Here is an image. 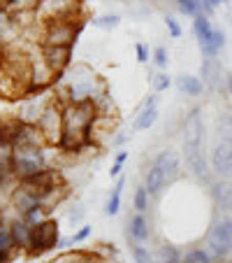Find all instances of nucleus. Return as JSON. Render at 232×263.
I'll list each match as a JSON object with an SVG mask.
<instances>
[{"label": "nucleus", "instance_id": "1", "mask_svg": "<svg viewBox=\"0 0 232 263\" xmlns=\"http://www.w3.org/2000/svg\"><path fill=\"white\" fill-rule=\"evenodd\" d=\"M107 89L95 70L86 63H72L58 80H56V98L60 103H93L100 91Z\"/></svg>", "mask_w": 232, "mask_h": 263}, {"label": "nucleus", "instance_id": "2", "mask_svg": "<svg viewBox=\"0 0 232 263\" xmlns=\"http://www.w3.org/2000/svg\"><path fill=\"white\" fill-rule=\"evenodd\" d=\"M93 103H65L63 105V138L58 149L65 154H79L91 147V126L95 121Z\"/></svg>", "mask_w": 232, "mask_h": 263}, {"label": "nucleus", "instance_id": "3", "mask_svg": "<svg viewBox=\"0 0 232 263\" xmlns=\"http://www.w3.org/2000/svg\"><path fill=\"white\" fill-rule=\"evenodd\" d=\"M49 168L47 163L45 147H14V156H12V170L19 182L33 179L42 175Z\"/></svg>", "mask_w": 232, "mask_h": 263}, {"label": "nucleus", "instance_id": "4", "mask_svg": "<svg viewBox=\"0 0 232 263\" xmlns=\"http://www.w3.org/2000/svg\"><path fill=\"white\" fill-rule=\"evenodd\" d=\"M72 19H81V0H40L33 12V21L37 26Z\"/></svg>", "mask_w": 232, "mask_h": 263}, {"label": "nucleus", "instance_id": "5", "mask_svg": "<svg viewBox=\"0 0 232 263\" xmlns=\"http://www.w3.org/2000/svg\"><path fill=\"white\" fill-rule=\"evenodd\" d=\"M42 35H40V45L47 47H72L77 35L81 30V19H72V21H54V24L40 26Z\"/></svg>", "mask_w": 232, "mask_h": 263}, {"label": "nucleus", "instance_id": "6", "mask_svg": "<svg viewBox=\"0 0 232 263\" xmlns=\"http://www.w3.org/2000/svg\"><path fill=\"white\" fill-rule=\"evenodd\" d=\"M26 14H16L10 7H0V49L19 47V40L24 37V19Z\"/></svg>", "mask_w": 232, "mask_h": 263}, {"label": "nucleus", "instance_id": "7", "mask_svg": "<svg viewBox=\"0 0 232 263\" xmlns=\"http://www.w3.org/2000/svg\"><path fill=\"white\" fill-rule=\"evenodd\" d=\"M60 235H58V223L54 219H45L42 223L33 226V235H30V247L28 254L37 256V254H45L49 249L58 247Z\"/></svg>", "mask_w": 232, "mask_h": 263}, {"label": "nucleus", "instance_id": "8", "mask_svg": "<svg viewBox=\"0 0 232 263\" xmlns=\"http://www.w3.org/2000/svg\"><path fill=\"white\" fill-rule=\"evenodd\" d=\"M54 100H56V96H51L49 91H37V93L24 96V103L19 105V115H16V119L37 126V121L42 119V115L49 109V105L54 103Z\"/></svg>", "mask_w": 232, "mask_h": 263}, {"label": "nucleus", "instance_id": "9", "mask_svg": "<svg viewBox=\"0 0 232 263\" xmlns=\"http://www.w3.org/2000/svg\"><path fill=\"white\" fill-rule=\"evenodd\" d=\"M37 128L45 135L47 144H56V147L60 144V138H63V103L58 98L42 115V119L37 121Z\"/></svg>", "mask_w": 232, "mask_h": 263}, {"label": "nucleus", "instance_id": "10", "mask_svg": "<svg viewBox=\"0 0 232 263\" xmlns=\"http://www.w3.org/2000/svg\"><path fill=\"white\" fill-rule=\"evenodd\" d=\"M212 173L216 179H230L232 182V142L230 140L216 138L212 147Z\"/></svg>", "mask_w": 232, "mask_h": 263}, {"label": "nucleus", "instance_id": "11", "mask_svg": "<svg viewBox=\"0 0 232 263\" xmlns=\"http://www.w3.org/2000/svg\"><path fill=\"white\" fill-rule=\"evenodd\" d=\"M183 163L198 182L212 184V163L207 161L204 147H183Z\"/></svg>", "mask_w": 232, "mask_h": 263}, {"label": "nucleus", "instance_id": "12", "mask_svg": "<svg viewBox=\"0 0 232 263\" xmlns=\"http://www.w3.org/2000/svg\"><path fill=\"white\" fill-rule=\"evenodd\" d=\"M12 144L14 147H49L37 126L19 119L12 121Z\"/></svg>", "mask_w": 232, "mask_h": 263}, {"label": "nucleus", "instance_id": "13", "mask_svg": "<svg viewBox=\"0 0 232 263\" xmlns=\"http://www.w3.org/2000/svg\"><path fill=\"white\" fill-rule=\"evenodd\" d=\"M183 147H204V121L200 109H191L183 119Z\"/></svg>", "mask_w": 232, "mask_h": 263}, {"label": "nucleus", "instance_id": "14", "mask_svg": "<svg viewBox=\"0 0 232 263\" xmlns=\"http://www.w3.org/2000/svg\"><path fill=\"white\" fill-rule=\"evenodd\" d=\"M40 51H42V59H45L47 68H49L56 77H60V74L72 65V59H70V56H72V47H47V45H42Z\"/></svg>", "mask_w": 232, "mask_h": 263}, {"label": "nucleus", "instance_id": "15", "mask_svg": "<svg viewBox=\"0 0 232 263\" xmlns=\"http://www.w3.org/2000/svg\"><path fill=\"white\" fill-rule=\"evenodd\" d=\"M200 72H202L204 89H209V91H225V72H223V68L218 65L216 59H204Z\"/></svg>", "mask_w": 232, "mask_h": 263}, {"label": "nucleus", "instance_id": "16", "mask_svg": "<svg viewBox=\"0 0 232 263\" xmlns=\"http://www.w3.org/2000/svg\"><path fill=\"white\" fill-rule=\"evenodd\" d=\"M128 240H135V242H149L151 240V223L142 212L133 214L128 219Z\"/></svg>", "mask_w": 232, "mask_h": 263}, {"label": "nucleus", "instance_id": "17", "mask_svg": "<svg viewBox=\"0 0 232 263\" xmlns=\"http://www.w3.org/2000/svg\"><path fill=\"white\" fill-rule=\"evenodd\" d=\"M212 198L216 203L218 210L230 212V203H232V182L230 179H214L212 184Z\"/></svg>", "mask_w": 232, "mask_h": 263}, {"label": "nucleus", "instance_id": "18", "mask_svg": "<svg viewBox=\"0 0 232 263\" xmlns=\"http://www.w3.org/2000/svg\"><path fill=\"white\" fill-rule=\"evenodd\" d=\"M153 165H158V168L167 175L170 182H172L179 175V170H181V159H179L177 152H172V149H163V152L153 159Z\"/></svg>", "mask_w": 232, "mask_h": 263}, {"label": "nucleus", "instance_id": "19", "mask_svg": "<svg viewBox=\"0 0 232 263\" xmlns=\"http://www.w3.org/2000/svg\"><path fill=\"white\" fill-rule=\"evenodd\" d=\"M167 175L163 173V170L158 168V165H149V170H146V175H144V186H146V191H149V196L151 198H156V196H160V191L167 186Z\"/></svg>", "mask_w": 232, "mask_h": 263}, {"label": "nucleus", "instance_id": "20", "mask_svg": "<svg viewBox=\"0 0 232 263\" xmlns=\"http://www.w3.org/2000/svg\"><path fill=\"white\" fill-rule=\"evenodd\" d=\"M10 229H12V238H14L16 249H26V252H28L30 235H33V226H30L26 219L16 217V219H10Z\"/></svg>", "mask_w": 232, "mask_h": 263}, {"label": "nucleus", "instance_id": "21", "mask_svg": "<svg viewBox=\"0 0 232 263\" xmlns=\"http://www.w3.org/2000/svg\"><path fill=\"white\" fill-rule=\"evenodd\" d=\"M51 263H107V261L95 252H81V249H77V252L60 254V256H56Z\"/></svg>", "mask_w": 232, "mask_h": 263}, {"label": "nucleus", "instance_id": "22", "mask_svg": "<svg viewBox=\"0 0 232 263\" xmlns=\"http://www.w3.org/2000/svg\"><path fill=\"white\" fill-rule=\"evenodd\" d=\"M177 89L181 91V93L195 98V96H200L204 91V84H202L200 77H195V74H179L177 77Z\"/></svg>", "mask_w": 232, "mask_h": 263}, {"label": "nucleus", "instance_id": "23", "mask_svg": "<svg viewBox=\"0 0 232 263\" xmlns=\"http://www.w3.org/2000/svg\"><path fill=\"white\" fill-rule=\"evenodd\" d=\"M153 256L158 258V263H181V252H179L174 245L170 242H160L156 245V249H153Z\"/></svg>", "mask_w": 232, "mask_h": 263}, {"label": "nucleus", "instance_id": "24", "mask_svg": "<svg viewBox=\"0 0 232 263\" xmlns=\"http://www.w3.org/2000/svg\"><path fill=\"white\" fill-rule=\"evenodd\" d=\"M158 121V107H149V109H139L137 117H135V130H149L153 124Z\"/></svg>", "mask_w": 232, "mask_h": 263}, {"label": "nucleus", "instance_id": "25", "mask_svg": "<svg viewBox=\"0 0 232 263\" xmlns=\"http://www.w3.org/2000/svg\"><path fill=\"white\" fill-rule=\"evenodd\" d=\"M212 233H216L232 249V217H218L212 226Z\"/></svg>", "mask_w": 232, "mask_h": 263}, {"label": "nucleus", "instance_id": "26", "mask_svg": "<svg viewBox=\"0 0 232 263\" xmlns=\"http://www.w3.org/2000/svg\"><path fill=\"white\" fill-rule=\"evenodd\" d=\"M123 186H125V177H119V182H116V186H114L112 196H109L107 205H104V212L109 214V217H116L121 210V194H123Z\"/></svg>", "mask_w": 232, "mask_h": 263}, {"label": "nucleus", "instance_id": "27", "mask_svg": "<svg viewBox=\"0 0 232 263\" xmlns=\"http://www.w3.org/2000/svg\"><path fill=\"white\" fill-rule=\"evenodd\" d=\"M130 254H133L135 263H153V252L149 249V245H144V242L130 240Z\"/></svg>", "mask_w": 232, "mask_h": 263}, {"label": "nucleus", "instance_id": "28", "mask_svg": "<svg viewBox=\"0 0 232 263\" xmlns=\"http://www.w3.org/2000/svg\"><path fill=\"white\" fill-rule=\"evenodd\" d=\"M181 263H216V261H214V256L207 252V247H195L183 254Z\"/></svg>", "mask_w": 232, "mask_h": 263}, {"label": "nucleus", "instance_id": "29", "mask_svg": "<svg viewBox=\"0 0 232 263\" xmlns=\"http://www.w3.org/2000/svg\"><path fill=\"white\" fill-rule=\"evenodd\" d=\"M40 5V0H10V10L16 14H33L35 7Z\"/></svg>", "mask_w": 232, "mask_h": 263}, {"label": "nucleus", "instance_id": "30", "mask_svg": "<svg viewBox=\"0 0 232 263\" xmlns=\"http://www.w3.org/2000/svg\"><path fill=\"white\" fill-rule=\"evenodd\" d=\"M119 24H121L119 14H102V16H95L93 19V26L100 30H114V28H119Z\"/></svg>", "mask_w": 232, "mask_h": 263}, {"label": "nucleus", "instance_id": "31", "mask_svg": "<svg viewBox=\"0 0 232 263\" xmlns=\"http://www.w3.org/2000/svg\"><path fill=\"white\" fill-rule=\"evenodd\" d=\"M149 198H151V196H149V191H146V186H144V184H139L137 189H135V196H133V205H135V210H137V212H146L149 210Z\"/></svg>", "mask_w": 232, "mask_h": 263}, {"label": "nucleus", "instance_id": "32", "mask_svg": "<svg viewBox=\"0 0 232 263\" xmlns=\"http://www.w3.org/2000/svg\"><path fill=\"white\" fill-rule=\"evenodd\" d=\"M149 80L153 82V91L156 93H163V91L170 89V84H172V80H170L165 72H158V74H153V77H149Z\"/></svg>", "mask_w": 232, "mask_h": 263}, {"label": "nucleus", "instance_id": "33", "mask_svg": "<svg viewBox=\"0 0 232 263\" xmlns=\"http://www.w3.org/2000/svg\"><path fill=\"white\" fill-rule=\"evenodd\" d=\"M179 10L183 12L186 16H195L200 14V0H179Z\"/></svg>", "mask_w": 232, "mask_h": 263}, {"label": "nucleus", "instance_id": "34", "mask_svg": "<svg viewBox=\"0 0 232 263\" xmlns=\"http://www.w3.org/2000/svg\"><path fill=\"white\" fill-rule=\"evenodd\" d=\"M218 138L223 140H230L232 142V117H223L221 121H218Z\"/></svg>", "mask_w": 232, "mask_h": 263}, {"label": "nucleus", "instance_id": "35", "mask_svg": "<svg viewBox=\"0 0 232 263\" xmlns=\"http://www.w3.org/2000/svg\"><path fill=\"white\" fill-rule=\"evenodd\" d=\"M153 63L158 65V68H167L170 63V54L165 47H156V51H153Z\"/></svg>", "mask_w": 232, "mask_h": 263}, {"label": "nucleus", "instance_id": "36", "mask_svg": "<svg viewBox=\"0 0 232 263\" xmlns=\"http://www.w3.org/2000/svg\"><path fill=\"white\" fill-rule=\"evenodd\" d=\"M86 210L81 208V205H74V208L68 210V221L72 223V226H77V223H81V219H84Z\"/></svg>", "mask_w": 232, "mask_h": 263}, {"label": "nucleus", "instance_id": "37", "mask_svg": "<svg viewBox=\"0 0 232 263\" xmlns=\"http://www.w3.org/2000/svg\"><path fill=\"white\" fill-rule=\"evenodd\" d=\"M91 233H93V229H91V226H81V229L77 231V233L70 235V245H79V242H84V240L89 238Z\"/></svg>", "mask_w": 232, "mask_h": 263}, {"label": "nucleus", "instance_id": "38", "mask_svg": "<svg viewBox=\"0 0 232 263\" xmlns=\"http://www.w3.org/2000/svg\"><path fill=\"white\" fill-rule=\"evenodd\" d=\"M165 26H167V33L172 35L174 40H177V37H181V26L177 24V19H174V16H165Z\"/></svg>", "mask_w": 232, "mask_h": 263}, {"label": "nucleus", "instance_id": "39", "mask_svg": "<svg viewBox=\"0 0 232 263\" xmlns=\"http://www.w3.org/2000/svg\"><path fill=\"white\" fill-rule=\"evenodd\" d=\"M135 54H137L139 63H149V49L144 42H137V45H135Z\"/></svg>", "mask_w": 232, "mask_h": 263}, {"label": "nucleus", "instance_id": "40", "mask_svg": "<svg viewBox=\"0 0 232 263\" xmlns=\"http://www.w3.org/2000/svg\"><path fill=\"white\" fill-rule=\"evenodd\" d=\"M214 47H216V51L218 54H221V49L223 47H225V33H223V30H214Z\"/></svg>", "mask_w": 232, "mask_h": 263}, {"label": "nucleus", "instance_id": "41", "mask_svg": "<svg viewBox=\"0 0 232 263\" xmlns=\"http://www.w3.org/2000/svg\"><path fill=\"white\" fill-rule=\"evenodd\" d=\"M149 107H158V93L146 96V98H144V103H142V107H139V109H149Z\"/></svg>", "mask_w": 232, "mask_h": 263}, {"label": "nucleus", "instance_id": "42", "mask_svg": "<svg viewBox=\"0 0 232 263\" xmlns=\"http://www.w3.org/2000/svg\"><path fill=\"white\" fill-rule=\"evenodd\" d=\"M125 140H128V135H125L123 130H119V135H114V138H112V147H121Z\"/></svg>", "mask_w": 232, "mask_h": 263}, {"label": "nucleus", "instance_id": "43", "mask_svg": "<svg viewBox=\"0 0 232 263\" xmlns=\"http://www.w3.org/2000/svg\"><path fill=\"white\" fill-rule=\"evenodd\" d=\"M125 159H128V152H125V149H119V152H116V159H114V163H121V165H123Z\"/></svg>", "mask_w": 232, "mask_h": 263}, {"label": "nucleus", "instance_id": "44", "mask_svg": "<svg viewBox=\"0 0 232 263\" xmlns=\"http://www.w3.org/2000/svg\"><path fill=\"white\" fill-rule=\"evenodd\" d=\"M121 170H123V165H121V163H114L112 170H109V177H121Z\"/></svg>", "mask_w": 232, "mask_h": 263}, {"label": "nucleus", "instance_id": "45", "mask_svg": "<svg viewBox=\"0 0 232 263\" xmlns=\"http://www.w3.org/2000/svg\"><path fill=\"white\" fill-rule=\"evenodd\" d=\"M225 91L232 96V72H225Z\"/></svg>", "mask_w": 232, "mask_h": 263}, {"label": "nucleus", "instance_id": "46", "mask_svg": "<svg viewBox=\"0 0 232 263\" xmlns=\"http://www.w3.org/2000/svg\"><path fill=\"white\" fill-rule=\"evenodd\" d=\"M209 3H212V5H214V10H216L218 5H223V3H227V0H209Z\"/></svg>", "mask_w": 232, "mask_h": 263}, {"label": "nucleus", "instance_id": "47", "mask_svg": "<svg viewBox=\"0 0 232 263\" xmlns=\"http://www.w3.org/2000/svg\"><path fill=\"white\" fill-rule=\"evenodd\" d=\"M230 214H232V203H230Z\"/></svg>", "mask_w": 232, "mask_h": 263}, {"label": "nucleus", "instance_id": "48", "mask_svg": "<svg viewBox=\"0 0 232 263\" xmlns=\"http://www.w3.org/2000/svg\"><path fill=\"white\" fill-rule=\"evenodd\" d=\"M153 263H158V261H153Z\"/></svg>", "mask_w": 232, "mask_h": 263}, {"label": "nucleus", "instance_id": "49", "mask_svg": "<svg viewBox=\"0 0 232 263\" xmlns=\"http://www.w3.org/2000/svg\"><path fill=\"white\" fill-rule=\"evenodd\" d=\"M0 51H3V49H0Z\"/></svg>", "mask_w": 232, "mask_h": 263}]
</instances>
